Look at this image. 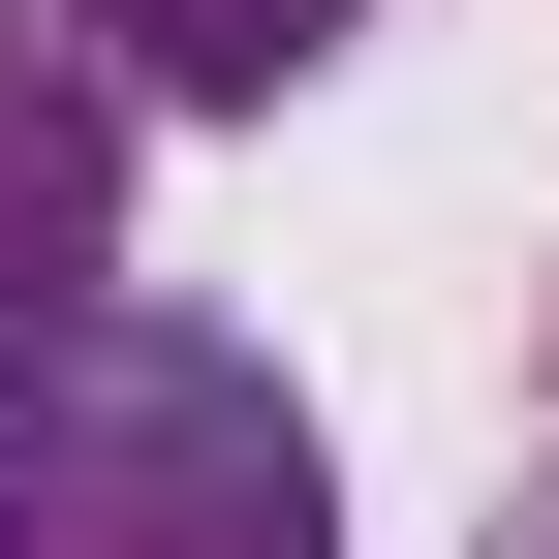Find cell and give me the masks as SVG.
I'll return each instance as SVG.
<instances>
[{"mask_svg": "<svg viewBox=\"0 0 559 559\" xmlns=\"http://www.w3.org/2000/svg\"><path fill=\"white\" fill-rule=\"evenodd\" d=\"M0 559H342V436L249 311H0Z\"/></svg>", "mask_w": 559, "mask_h": 559, "instance_id": "cell-1", "label": "cell"}, {"mask_svg": "<svg viewBox=\"0 0 559 559\" xmlns=\"http://www.w3.org/2000/svg\"><path fill=\"white\" fill-rule=\"evenodd\" d=\"M124 156H156V94L94 62V0H0V311L124 280Z\"/></svg>", "mask_w": 559, "mask_h": 559, "instance_id": "cell-2", "label": "cell"}, {"mask_svg": "<svg viewBox=\"0 0 559 559\" xmlns=\"http://www.w3.org/2000/svg\"><path fill=\"white\" fill-rule=\"evenodd\" d=\"M342 32H373V0H94V62H124L156 124H280Z\"/></svg>", "mask_w": 559, "mask_h": 559, "instance_id": "cell-3", "label": "cell"}, {"mask_svg": "<svg viewBox=\"0 0 559 559\" xmlns=\"http://www.w3.org/2000/svg\"><path fill=\"white\" fill-rule=\"evenodd\" d=\"M498 559H559V466H528V498H498Z\"/></svg>", "mask_w": 559, "mask_h": 559, "instance_id": "cell-4", "label": "cell"}, {"mask_svg": "<svg viewBox=\"0 0 559 559\" xmlns=\"http://www.w3.org/2000/svg\"><path fill=\"white\" fill-rule=\"evenodd\" d=\"M528 373H559V249H528Z\"/></svg>", "mask_w": 559, "mask_h": 559, "instance_id": "cell-5", "label": "cell"}]
</instances>
